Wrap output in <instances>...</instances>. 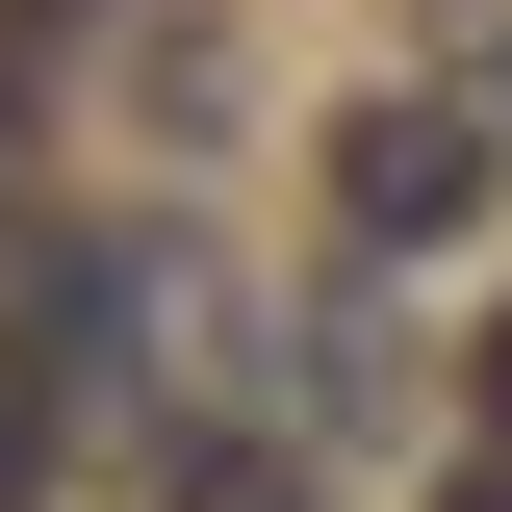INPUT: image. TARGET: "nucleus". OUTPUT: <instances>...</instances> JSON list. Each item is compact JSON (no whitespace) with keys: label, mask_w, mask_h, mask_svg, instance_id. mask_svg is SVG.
<instances>
[{"label":"nucleus","mask_w":512,"mask_h":512,"mask_svg":"<svg viewBox=\"0 0 512 512\" xmlns=\"http://www.w3.org/2000/svg\"><path fill=\"white\" fill-rule=\"evenodd\" d=\"M461 205H487V103H359V154H333V231H359V256H436Z\"/></svg>","instance_id":"obj_1"},{"label":"nucleus","mask_w":512,"mask_h":512,"mask_svg":"<svg viewBox=\"0 0 512 512\" xmlns=\"http://www.w3.org/2000/svg\"><path fill=\"white\" fill-rule=\"evenodd\" d=\"M52 77H77V0H0V128L52 103Z\"/></svg>","instance_id":"obj_2"},{"label":"nucleus","mask_w":512,"mask_h":512,"mask_svg":"<svg viewBox=\"0 0 512 512\" xmlns=\"http://www.w3.org/2000/svg\"><path fill=\"white\" fill-rule=\"evenodd\" d=\"M461 384H487V436H512V308H487V359H461Z\"/></svg>","instance_id":"obj_6"},{"label":"nucleus","mask_w":512,"mask_h":512,"mask_svg":"<svg viewBox=\"0 0 512 512\" xmlns=\"http://www.w3.org/2000/svg\"><path fill=\"white\" fill-rule=\"evenodd\" d=\"M26 461H52V410H26V384H0V512H26Z\"/></svg>","instance_id":"obj_4"},{"label":"nucleus","mask_w":512,"mask_h":512,"mask_svg":"<svg viewBox=\"0 0 512 512\" xmlns=\"http://www.w3.org/2000/svg\"><path fill=\"white\" fill-rule=\"evenodd\" d=\"M180 512H308V487H282V461H205V487H180Z\"/></svg>","instance_id":"obj_3"},{"label":"nucleus","mask_w":512,"mask_h":512,"mask_svg":"<svg viewBox=\"0 0 512 512\" xmlns=\"http://www.w3.org/2000/svg\"><path fill=\"white\" fill-rule=\"evenodd\" d=\"M436 512H512V436H487V461H461V487H436Z\"/></svg>","instance_id":"obj_5"}]
</instances>
